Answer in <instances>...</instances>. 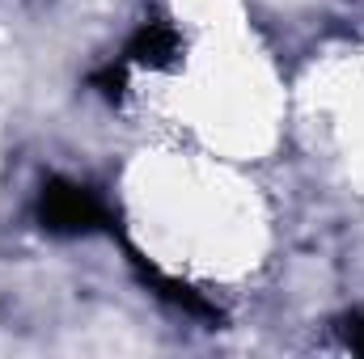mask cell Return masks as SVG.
<instances>
[{
  "label": "cell",
  "instance_id": "1",
  "mask_svg": "<svg viewBox=\"0 0 364 359\" xmlns=\"http://www.w3.org/2000/svg\"><path fill=\"white\" fill-rule=\"evenodd\" d=\"M34 220L51 237H93L114 233V211L102 203V194L73 178H47L34 199Z\"/></svg>",
  "mask_w": 364,
  "mask_h": 359
},
{
  "label": "cell",
  "instance_id": "2",
  "mask_svg": "<svg viewBox=\"0 0 364 359\" xmlns=\"http://www.w3.org/2000/svg\"><path fill=\"white\" fill-rule=\"evenodd\" d=\"M123 60H127L132 68H153V72L178 68L182 64V34L170 21H144V26L127 38Z\"/></svg>",
  "mask_w": 364,
  "mask_h": 359
},
{
  "label": "cell",
  "instance_id": "3",
  "mask_svg": "<svg viewBox=\"0 0 364 359\" xmlns=\"http://www.w3.org/2000/svg\"><path fill=\"white\" fill-rule=\"evenodd\" d=\"M132 267L140 270V279H144V283H149V287H153L157 296H166L170 304H178L182 313H191V317H208V321H216V317H220V309H216V304H208V300H203L199 292H191L186 283L170 279L166 270H157L153 263H144V258H140L136 250H132Z\"/></svg>",
  "mask_w": 364,
  "mask_h": 359
},
{
  "label": "cell",
  "instance_id": "4",
  "mask_svg": "<svg viewBox=\"0 0 364 359\" xmlns=\"http://www.w3.org/2000/svg\"><path fill=\"white\" fill-rule=\"evenodd\" d=\"M127 68H132V64L119 55V60H110L106 68H97V72H93L90 85L102 93L106 101H119V97H123V89H127Z\"/></svg>",
  "mask_w": 364,
  "mask_h": 359
},
{
  "label": "cell",
  "instance_id": "5",
  "mask_svg": "<svg viewBox=\"0 0 364 359\" xmlns=\"http://www.w3.org/2000/svg\"><path fill=\"white\" fill-rule=\"evenodd\" d=\"M339 334H343V343H348L356 355H364V313L343 317V321H339Z\"/></svg>",
  "mask_w": 364,
  "mask_h": 359
}]
</instances>
